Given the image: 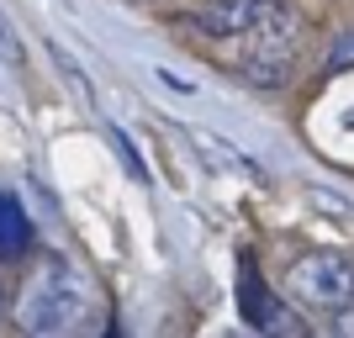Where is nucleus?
<instances>
[{
    "instance_id": "1",
    "label": "nucleus",
    "mask_w": 354,
    "mask_h": 338,
    "mask_svg": "<svg viewBox=\"0 0 354 338\" xmlns=\"http://www.w3.org/2000/svg\"><path fill=\"white\" fill-rule=\"evenodd\" d=\"M90 307H95V296H90L85 270L48 254L16 296L11 323H16V338H69L90 317Z\"/></svg>"
},
{
    "instance_id": "8",
    "label": "nucleus",
    "mask_w": 354,
    "mask_h": 338,
    "mask_svg": "<svg viewBox=\"0 0 354 338\" xmlns=\"http://www.w3.org/2000/svg\"><path fill=\"white\" fill-rule=\"evenodd\" d=\"M0 59L6 64H27V48H21V37H16V27H11L6 11H0Z\"/></svg>"
},
{
    "instance_id": "4",
    "label": "nucleus",
    "mask_w": 354,
    "mask_h": 338,
    "mask_svg": "<svg viewBox=\"0 0 354 338\" xmlns=\"http://www.w3.org/2000/svg\"><path fill=\"white\" fill-rule=\"evenodd\" d=\"M233 74L249 79V85H259V90H281V85L296 79V48H259L254 43L249 53L233 64Z\"/></svg>"
},
{
    "instance_id": "10",
    "label": "nucleus",
    "mask_w": 354,
    "mask_h": 338,
    "mask_svg": "<svg viewBox=\"0 0 354 338\" xmlns=\"http://www.w3.org/2000/svg\"><path fill=\"white\" fill-rule=\"evenodd\" d=\"M333 338H354V301L344 312H333Z\"/></svg>"
},
{
    "instance_id": "2",
    "label": "nucleus",
    "mask_w": 354,
    "mask_h": 338,
    "mask_svg": "<svg viewBox=\"0 0 354 338\" xmlns=\"http://www.w3.org/2000/svg\"><path fill=\"white\" fill-rule=\"evenodd\" d=\"M286 291H291V301H301L312 312H344L354 301V259L339 249H312L301 259H291Z\"/></svg>"
},
{
    "instance_id": "7",
    "label": "nucleus",
    "mask_w": 354,
    "mask_h": 338,
    "mask_svg": "<svg viewBox=\"0 0 354 338\" xmlns=\"http://www.w3.org/2000/svg\"><path fill=\"white\" fill-rule=\"evenodd\" d=\"M254 333H259V338H312V328L301 323V312H296L291 301L275 296V301L265 307V317L254 323Z\"/></svg>"
},
{
    "instance_id": "6",
    "label": "nucleus",
    "mask_w": 354,
    "mask_h": 338,
    "mask_svg": "<svg viewBox=\"0 0 354 338\" xmlns=\"http://www.w3.org/2000/svg\"><path fill=\"white\" fill-rule=\"evenodd\" d=\"M27 249H32V222L11 196L0 191V259H21Z\"/></svg>"
},
{
    "instance_id": "3",
    "label": "nucleus",
    "mask_w": 354,
    "mask_h": 338,
    "mask_svg": "<svg viewBox=\"0 0 354 338\" xmlns=\"http://www.w3.org/2000/svg\"><path fill=\"white\" fill-rule=\"evenodd\" d=\"M286 0H207V6H196L191 16H180V21H191L201 37H249L259 21L281 11Z\"/></svg>"
},
{
    "instance_id": "5",
    "label": "nucleus",
    "mask_w": 354,
    "mask_h": 338,
    "mask_svg": "<svg viewBox=\"0 0 354 338\" xmlns=\"http://www.w3.org/2000/svg\"><path fill=\"white\" fill-rule=\"evenodd\" d=\"M270 301H275V296H270V285H265V275H259V265L243 254V259H238V312H243V323L254 328L259 317H265Z\"/></svg>"
},
{
    "instance_id": "9",
    "label": "nucleus",
    "mask_w": 354,
    "mask_h": 338,
    "mask_svg": "<svg viewBox=\"0 0 354 338\" xmlns=\"http://www.w3.org/2000/svg\"><path fill=\"white\" fill-rule=\"evenodd\" d=\"M328 69H354V27H344L328 48Z\"/></svg>"
}]
</instances>
